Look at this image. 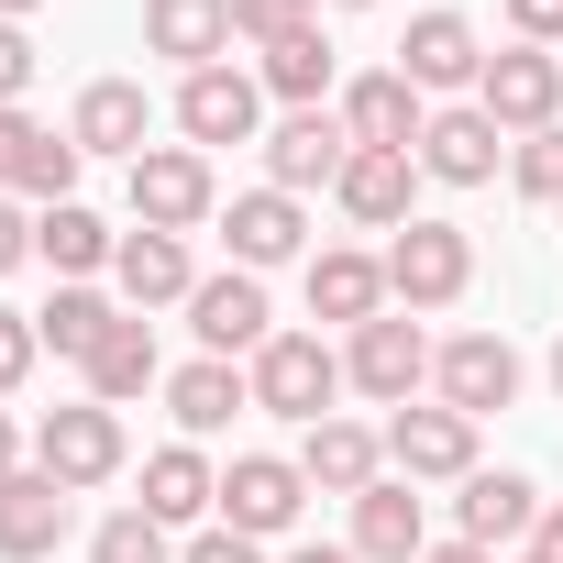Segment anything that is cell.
I'll use <instances>...</instances> for the list:
<instances>
[{
    "label": "cell",
    "mask_w": 563,
    "mask_h": 563,
    "mask_svg": "<svg viewBox=\"0 0 563 563\" xmlns=\"http://www.w3.org/2000/svg\"><path fill=\"white\" fill-rule=\"evenodd\" d=\"M475 288V243L453 232V221H398L387 232V299L420 321V310H453Z\"/></svg>",
    "instance_id": "cell-1"
},
{
    "label": "cell",
    "mask_w": 563,
    "mask_h": 563,
    "mask_svg": "<svg viewBox=\"0 0 563 563\" xmlns=\"http://www.w3.org/2000/svg\"><path fill=\"white\" fill-rule=\"evenodd\" d=\"M243 376H254V409L299 420V431H310V420H332V398H343V354H332L321 332H276Z\"/></svg>",
    "instance_id": "cell-2"
},
{
    "label": "cell",
    "mask_w": 563,
    "mask_h": 563,
    "mask_svg": "<svg viewBox=\"0 0 563 563\" xmlns=\"http://www.w3.org/2000/svg\"><path fill=\"white\" fill-rule=\"evenodd\" d=\"M475 111L497 122V133H552L563 122V56L552 45H508V56H486V78H475Z\"/></svg>",
    "instance_id": "cell-3"
},
{
    "label": "cell",
    "mask_w": 563,
    "mask_h": 563,
    "mask_svg": "<svg viewBox=\"0 0 563 563\" xmlns=\"http://www.w3.org/2000/svg\"><path fill=\"white\" fill-rule=\"evenodd\" d=\"M34 464H45L67 497L111 486V475H122V409H100V398H78V409H45V420H34Z\"/></svg>",
    "instance_id": "cell-4"
},
{
    "label": "cell",
    "mask_w": 563,
    "mask_h": 563,
    "mask_svg": "<svg viewBox=\"0 0 563 563\" xmlns=\"http://www.w3.org/2000/svg\"><path fill=\"white\" fill-rule=\"evenodd\" d=\"M221 210V188H210V155L199 144H144L133 155V221L144 232H199Z\"/></svg>",
    "instance_id": "cell-5"
},
{
    "label": "cell",
    "mask_w": 563,
    "mask_h": 563,
    "mask_svg": "<svg viewBox=\"0 0 563 563\" xmlns=\"http://www.w3.org/2000/svg\"><path fill=\"white\" fill-rule=\"evenodd\" d=\"M420 376H431V343H420V321H409V310H376V321L343 343V387H354V398H376V409H409V398H420Z\"/></svg>",
    "instance_id": "cell-6"
},
{
    "label": "cell",
    "mask_w": 563,
    "mask_h": 563,
    "mask_svg": "<svg viewBox=\"0 0 563 563\" xmlns=\"http://www.w3.org/2000/svg\"><path fill=\"white\" fill-rule=\"evenodd\" d=\"M299 508H310V475L288 453H232L221 464V530L276 541V530H299Z\"/></svg>",
    "instance_id": "cell-7"
},
{
    "label": "cell",
    "mask_w": 563,
    "mask_h": 563,
    "mask_svg": "<svg viewBox=\"0 0 563 563\" xmlns=\"http://www.w3.org/2000/svg\"><path fill=\"white\" fill-rule=\"evenodd\" d=\"M177 133H188L199 155H210V144H254V133H265V78L232 67V56L199 67V78H177Z\"/></svg>",
    "instance_id": "cell-8"
},
{
    "label": "cell",
    "mask_w": 563,
    "mask_h": 563,
    "mask_svg": "<svg viewBox=\"0 0 563 563\" xmlns=\"http://www.w3.org/2000/svg\"><path fill=\"white\" fill-rule=\"evenodd\" d=\"M387 464L409 475V486H464L475 475V420L464 409H387Z\"/></svg>",
    "instance_id": "cell-9"
},
{
    "label": "cell",
    "mask_w": 563,
    "mask_h": 563,
    "mask_svg": "<svg viewBox=\"0 0 563 563\" xmlns=\"http://www.w3.org/2000/svg\"><path fill=\"white\" fill-rule=\"evenodd\" d=\"M343 166H354V133H343V111H288L265 133V188H288V199H310V188H343Z\"/></svg>",
    "instance_id": "cell-10"
},
{
    "label": "cell",
    "mask_w": 563,
    "mask_h": 563,
    "mask_svg": "<svg viewBox=\"0 0 563 563\" xmlns=\"http://www.w3.org/2000/svg\"><path fill=\"white\" fill-rule=\"evenodd\" d=\"M188 332H199V343H210L221 365H232V354L254 365V354L276 343V310H265V276H243V265H232V276H199V288H188Z\"/></svg>",
    "instance_id": "cell-11"
},
{
    "label": "cell",
    "mask_w": 563,
    "mask_h": 563,
    "mask_svg": "<svg viewBox=\"0 0 563 563\" xmlns=\"http://www.w3.org/2000/svg\"><path fill=\"white\" fill-rule=\"evenodd\" d=\"M431 387H442V409H464V420L508 409V398H519V354H508V332H453V343L431 354Z\"/></svg>",
    "instance_id": "cell-12"
},
{
    "label": "cell",
    "mask_w": 563,
    "mask_h": 563,
    "mask_svg": "<svg viewBox=\"0 0 563 563\" xmlns=\"http://www.w3.org/2000/svg\"><path fill=\"white\" fill-rule=\"evenodd\" d=\"M332 111H343V133L376 144V155H420V133H431V111H420V89H409L398 67H365Z\"/></svg>",
    "instance_id": "cell-13"
},
{
    "label": "cell",
    "mask_w": 563,
    "mask_h": 563,
    "mask_svg": "<svg viewBox=\"0 0 563 563\" xmlns=\"http://www.w3.org/2000/svg\"><path fill=\"white\" fill-rule=\"evenodd\" d=\"M288 464L310 475V497H365V486L387 475V431H365V420H310Z\"/></svg>",
    "instance_id": "cell-14"
},
{
    "label": "cell",
    "mask_w": 563,
    "mask_h": 563,
    "mask_svg": "<svg viewBox=\"0 0 563 563\" xmlns=\"http://www.w3.org/2000/svg\"><path fill=\"white\" fill-rule=\"evenodd\" d=\"M67 519H78V497H67L45 464L0 475V563H45V552L67 541Z\"/></svg>",
    "instance_id": "cell-15"
},
{
    "label": "cell",
    "mask_w": 563,
    "mask_h": 563,
    "mask_svg": "<svg viewBox=\"0 0 563 563\" xmlns=\"http://www.w3.org/2000/svg\"><path fill=\"white\" fill-rule=\"evenodd\" d=\"M398 78L431 100V89H475L486 78V45H475V23L464 12H420L409 34H398Z\"/></svg>",
    "instance_id": "cell-16"
},
{
    "label": "cell",
    "mask_w": 563,
    "mask_h": 563,
    "mask_svg": "<svg viewBox=\"0 0 563 563\" xmlns=\"http://www.w3.org/2000/svg\"><path fill=\"white\" fill-rule=\"evenodd\" d=\"M453 519H464L453 541H475V552H508V541L530 552V530H541V497H530V475H497V464H475V475H464V497H453Z\"/></svg>",
    "instance_id": "cell-17"
},
{
    "label": "cell",
    "mask_w": 563,
    "mask_h": 563,
    "mask_svg": "<svg viewBox=\"0 0 563 563\" xmlns=\"http://www.w3.org/2000/svg\"><path fill=\"white\" fill-rule=\"evenodd\" d=\"M221 243H232L243 276H265V265H288V254L310 243V210H299L288 188H243V199L221 210Z\"/></svg>",
    "instance_id": "cell-18"
},
{
    "label": "cell",
    "mask_w": 563,
    "mask_h": 563,
    "mask_svg": "<svg viewBox=\"0 0 563 563\" xmlns=\"http://www.w3.org/2000/svg\"><path fill=\"white\" fill-rule=\"evenodd\" d=\"M144 133H155V100H144L133 78H89L78 111H67V144H78V155H122V166H133Z\"/></svg>",
    "instance_id": "cell-19"
},
{
    "label": "cell",
    "mask_w": 563,
    "mask_h": 563,
    "mask_svg": "<svg viewBox=\"0 0 563 563\" xmlns=\"http://www.w3.org/2000/svg\"><path fill=\"white\" fill-rule=\"evenodd\" d=\"M431 552V519H420V486L409 475H376L354 497V563H420Z\"/></svg>",
    "instance_id": "cell-20"
},
{
    "label": "cell",
    "mask_w": 563,
    "mask_h": 563,
    "mask_svg": "<svg viewBox=\"0 0 563 563\" xmlns=\"http://www.w3.org/2000/svg\"><path fill=\"white\" fill-rule=\"evenodd\" d=\"M144 56H166V67H221L232 56V0H144Z\"/></svg>",
    "instance_id": "cell-21"
},
{
    "label": "cell",
    "mask_w": 563,
    "mask_h": 563,
    "mask_svg": "<svg viewBox=\"0 0 563 563\" xmlns=\"http://www.w3.org/2000/svg\"><path fill=\"white\" fill-rule=\"evenodd\" d=\"M376 310H398V299H387V254H354V243L310 254V321H343V332H365Z\"/></svg>",
    "instance_id": "cell-22"
},
{
    "label": "cell",
    "mask_w": 563,
    "mask_h": 563,
    "mask_svg": "<svg viewBox=\"0 0 563 563\" xmlns=\"http://www.w3.org/2000/svg\"><path fill=\"white\" fill-rule=\"evenodd\" d=\"M497 155H508V133H497L475 100H464V111H431V133H420V177H442V188H486Z\"/></svg>",
    "instance_id": "cell-23"
},
{
    "label": "cell",
    "mask_w": 563,
    "mask_h": 563,
    "mask_svg": "<svg viewBox=\"0 0 563 563\" xmlns=\"http://www.w3.org/2000/svg\"><path fill=\"white\" fill-rule=\"evenodd\" d=\"M409 188H420V155H376V144H354V166H343V221H365V232H398V221H420L409 210Z\"/></svg>",
    "instance_id": "cell-24"
},
{
    "label": "cell",
    "mask_w": 563,
    "mask_h": 563,
    "mask_svg": "<svg viewBox=\"0 0 563 563\" xmlns=\"http://www.w3.org/2000/svg\"><path fill=\"white\" fill-rule=\"evenodd\" d=\"M111 276H122V299L133 310H166V299H188L199 288V265H188V232H122V254H111Z\"/></svg>",
    "instance_id": "cell-25"
},
{
    "label": "cell",
    "mask_w": 563,
    "mask_h": 563,
    "mask_svg": "<svg viewBox=\"0 0 563 563\" xmlns=\"http://www.w3.org/2000/svg\"><path fill=\"white\" fill-rule=\"evenodd\" d=\"M78 376H89V398H100V409H122V398L166 387V365H155V321H144V310H122V321L100 332V354H89Z\"/></svg>",
    "instance_id": "cell-26"
},
{
    "label": "cell",
    "mask_w": 563,
    "mask_h": 563,
    "mask_svg": "<svg viewBox=\"0 0 563 563\" xmlns=\"http://www.w3.org/2000/svg\"><path fill=\"white\" fill-rule=\"evenodd\" d=\"M166 409H177V431H188V442H210V431H232V409H254V376H243V365H221V354H199V365H177V376H166Z\"/></svg>",
    "instance_id": "cell-27"
},
{
    "label": "cell",
    "mask_w": 563,
    "mask_h": 563,
    "mask_svg": "<svg viewBox=\"0 0 563 563\" xmlns=\"http://www.w3.org/2000/svg\"><path fill=\"white\" fill-rule=\"evenodd\" d=\"M133 508H155L166 530L210 519V508H221V475H210V453H199V442H166V453H144V497H133Z\"/></svg>",
    "instance_id": "cell-28"
},
{
    "label": "cell",
    "mask_w": 563,
    "mask_h": 563,
    "mask_svg": "<svg viewBox=\"0 0 563 563\" xmlns=\"http://www.w3.org/2000/svg\"><path fill=\"white\" fill-rule=\"evenodd\" d=\"M34 254L67 276V288H89V276L122 254V232L100 221V210H78V199H56V210H34Z\"/></svg>",
    "instance_id": "cell-29"
},
{
    "label": "cell",
    "mask_w": 563,
    "mask_h": 563,
    "mask_svg": "<svg viewBox=\"0 0 563 563\" xmlns=\"http://www.w3.org/2000/svg\"><path fill=\"white\" fill-rule=\"evenodd\" d=\"M254 78H265V100H288V111H332V45H321V23L288 34V45H265Z\"/></svg>",
    "instance_id": "cell-30"
},
{
    "label": "cell",
    "mask_w": 563,
    "mask_h": 563,
    "mask_svg": "<svg viewBox=\"0 0 563 563\" xmlns=\"http://www.w3.org/2000/svg\"><path fill=\"white\" fill-rule=\"evenodd\" d=\"M111 321H122V310H111V299H100V288H56V299H45V310H34V332H45V354H67V365H89V354H100V332H111Z\"/></svg>",
    "instance_id": "cell-31"
},
{
    "label": "cell",
    "mask_w": 563,
    "mask_h": 563,
    "mask_svg": "<svg viewBox=\"0 0 563 563\" xmlns=\"http://www.w3.org/2000/svg\"><path fill=\"white\" fill-rule=\"evenodd\" d=\"M89 563H177V541H166L155 508H111V519L89 530Z\"/></svg>",
    "instance_id": "cell-32"
},
{
    "label": "cell",
    "mask_w": 563,
    "mask_h": 563,
    "mask_svg": "<svg viewBox=\"0 0 563 563\" xmlns=\"http://www.w3.org/2000/svg\"><path fill=\"white\" fill-rule=\"evenodd\" d=\"M321 23V0H232V45H288V34H310Z\"/></svg>",
    "instance_id": "cell-33"
},
{
    "label": "cell",
    "mask_w": 563,
    "mask_h": 563,
    "mask_svg": "<svg viewBox=\"0 0 563 563\" xmlns=\"http://www.w3.org/2000/svg\"><path fill=\"white\" fill-rule=\"evenodd\" d=\"M508 177H519V199H563V122L530 133V144H508Z\"/></svg>",
    "instance_id": "cell-34"
},
{
    "label": "cell",
    "mask_w": 563,
    "mask_h": 563,
    "mask_svg": "<svg viewBox=\"0 0 563 563\" xmlns=\"http://www.w3.org/2000/svg\"><path fill=\"white\" fill-rule=\"evenodd\" d=\"M34 144H45V122H34V111H0V199L23 188V166H34Z\"/></svg>",
    "instance_id": "cell-35"
},
{
    "label": "cell",
    "mask_w": 563,
    "mask_h": 563,
    "mask_svg": "<svg viewBox=\"0 0 563 563\" xmlns=\"http://www.w3.org/2000/svg\"><path fill=\"white\" fill-rule=\"evenodd\" d=\"M34 354H45V332H34L23 310H0V398H12V387L34 376Z\"/></svg>",
    "instance_id": "cell-36"
},
{
    "label": "cell",
    "mask_w": 563,
    "mask_h": 563,
    "mask_svg": "<svg viewBox=\"0 0 563 563\" xmlns=\"http://www.w3.org/2000/svg\"><path fill=\"white\" fill-rule=\"evenodd\" d=\"M23 89H34V34L0 23V111H23Z\"/></svg>",
    "instance_id": "cell-37"
},
{
    "label": "cell",
    "mask_w": 563,
    "mask_h": 563,
    "mask_svg": "<svg viewBox=\"0 0 563 563\" xmlns=\"http://www.w3.org/2000/svg\"><path fill=\"white\" fill-rule=\"evenodd\" d=\"M177 563H265V541H243V530H221V519H210V530H199Z\"/></svg>",
    "instance_id": "cell-38"
},
{
    "label": "cell",
    "mask_w": 563,
    "mask_h": 563,
    "mask_svg": "<svg viewBox=\"0 0 563 563\" xmlns=\"http://www.w3.org/2000/svg\"><path fill=\"white\" fill-rule=\"evenodd\" d=\"M508 34L519 45H563V0H508Z\"/></svg>",
    "instance_id": "cell-39"
},
{
    "label": "cell",
    "mask_w": 563,
    "mask_h": 563,
    "mask_svg": "<svg viewBox=\"0 0 563 563\" xmlns=\"http://www.w3.org/2000/svg\"><path fill=\"white\" fill-rule=\"evenodd\" d=\"M23 254H34V210H23V199H0V276H12Z\"/></svg>",
    "instance_id": "cell-40"
},
{
    "label": "cell",
    "mask_w": 563,
    "mask_h": 563,
    "mask_svg": "<svg viewBox=\"0 0 563 563\" xmlns=\"http://www.w3.org/2000/svg\"><path fill=\"white\" fill-rule=\"evenodd\" d=\"M288 563H354V541H299Z\"/></svg>",
    "instance_id": "cell-41"
},
{
    "label": "cell",
    "mask_w": 563,
    "mask_h": 563,
    "mask_svg": "<svg viewBox=\"0 0 563 563\" xmlns=\"http://www.w3.org/2000/svg\"><path fill=\"white\" fill-rule=\"evenodd\" d=\"M530 541H541V552H552V563H563V497H552V508H541V530H530Z\"/></svg>",
    "instance_id": "cell-42"
},
{
    "label": "cell",
    "mask_w": 563,
    "mask_h": 563,
    "mask_svg": "<svg viewBox=\"0 0 563 563\" xmlns=\"http://www.w3.org/2000/svg\"><path fill=\"white\" fill-rule=\"evenodd\" d=\"M420 563H497V552H475V541H431Z\"/></svg>",
    "instance_id": "cell-43"
},
{
    "label": "cell",
    "mask_w": 563,
    "mask_h": 563,
    "mask_svg": "<svg viewBox=\"0 0 563 563\" xmlns=\"http://www.w3.org/2000/svg\"><path fill=\"white\" fill-rule=\"evenodd\" d=\"M0 475H23V431H12V409H0Z\"/></svg>",
    "instance_id": "cell-44"
},
{
    "label": "cell",
    "mask_w": 563,
    "mask_h": 563,
    "mask_svg": "<svg viewBox=\"0 0 563 563\" xmlns=\"http://www.w3.org/2000/svg\"><path fill=\"white\" fill-rule=\"evenodd\" d=\"M23 12H45V0H0V23H23Z\"/></svg>",
    "instance_id": "cell-45"
},
{
    "label": "cell",
    "mask_w": 563,
    "mask_h": 563,
    "mask_svg": "<svg viewBox=\"0 0 563 563\" xmlns=\"http://www.w3.org/2000/svg\"><path fill=\"white\" fill-rule=\"evenodd\" d=\"M508 563H552V552H541V541H530V552H508Z\"/></svg>",
    "instance_id": "cell-46"
},
{
    "label": "cell",
    "mask_w": 563,
    "mask_h": 563,
    "mask_svg": "<svg viewBox=\"0 0 563 563\" xmlns=\"http://www.w3.org/2000/svg\"><path fill=\"white\" fill-rule=\"evenodd\" d=\"M332 12H376V0H332Z\"/></svg>",
    "instance_id": "cell-47"
},
{
    "label": "cell",
    "mask_w": 563,
    "mask_h": 563,
    "mask_svg": "<svg viewBox=\"0 0 563 563\" xmlns=\"http://www.w3.org/2000/svg\"><path fill=\"white\" fill-rule=\"evenodd\" d=\"M552 387H563V343H552Z\"/></svg>",
    "instance_id": "cell-48"
}]
</instances>
